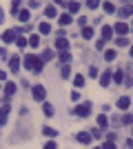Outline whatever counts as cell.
I'll return each instance as SVG.
<instances>
[{
  "label": "cell",
  "instance_id": "27",
  "mask_svg": "<svg viewBox=\"0 0 133 149\" xmlns=\"http://www.w3.org/2000/svg\"><path fill=\"white\" fill-rule=\"evenodd\" d=\"M102 7H104V11H107V13H113V11H115L113 2H102Z\"/></svg>",
  "mask_w": 133,
  "mask_h": 149
},
{
  "label": "cell",
  "instance_id": "16",
  "mask_svg": "<svg viewBox=\"0 0 133 149\" xmlns=\"http://www.w3.org/2000/svg\"><path fill=\"white\" fill-rule=\"evenodd\" d=\"M109 82H111V74H109V71H104V74H102V78H100V85H102V87H109Z\"/></svg>",
  "mask_w": 133,
  "mask_h": 149
},
{
  "label": "cell",
  "instance_id": "22",
  "mask_svg": "<svg viewBox=\"0 0 133 149\" xmlns=\"http://www.w3.org/2000/svg\"><path fill=\"white\" fill-rule=\"evenodd\" d=\"M42 131H44V136H49V138H56V136H58V131L53 129V127H44Z\"/></svg>",
  "mask_w": 133,
  "mask_h": 149
},
{
  "label": "cell",
  "instance_id": "19",
  "mask_svg": "<svg viewBox=\"0 0 133 149\" xmlns=\"http://www.w3.org/2000/svg\"><path fill=\"white\" fill-rule=\"evenodd\" d=\"M16 45H18L20 49H25L29 42H27V38H25V36H16Z\"/></svg>",
  "mask_w": 133,
  "mask_h": 149
},
{
  "label": "cell",
  "instance_id": "31",
  "mask_svg": "<svg viewBox=\"0 0 133 149\" xmlns=\"http://www.w3.org/2000/svg\"><path fill=\"white\" fill-rule=\"evenodd\" d=\"M18 11H20V2H18V0H13V2H11V13L18 16Z\"/></svg>",
  "mask_w": 133,
  "mask_h": 149
},
{
  "label": "cell",
  "instance_id": "4",
  "mask_svg": "<svg viewBox=\"0 0 133 149\" xmlns=\"http://www.w3.org/2000/svg\"><path fill=\"white\" fill-rule=\"evenodd\" d=\"M56 47H58L60 51H69V40H67V36H58Z\"/></svg>",
  "mask_w": 133,
  "mask_h": 149
},
{
  "label": "cell",
  "instance_id": "2",
  "mask_svg": "<svg viewBox=\"0 0 133 149\" xmlns=\"http://www.w3.org/2000/svg\"><path fill=\"white\" fill-rule=\"evenodd\" d=\"M31 93H33V100H38V102H44V98H47V89L42 85H36L31 89Z\"/></svg>",
  "mask_w": 133,
  "mask_h": 149
},
{
  "label": "cell",
  "instance_id": "30",
  "mask_svg": "<svg viewBox=\"0 0 133 149\" xmlns=\"http://www.w3.org/2000/svg\"><path fill=\"white\" fill-rule=\"evenodd\" d=\"M73 85H76V89L82 87V85H84V78H82V76H76V78H73Z\"/></svg>",
  "mask_w": 133,
  "mask_h": 149
},
{
  "label": "cell",
  "instance_id": "41",
  "mask_svg": "<svg viewBox=\"0 0 133 149\" xmlns=\"http://www.w3.org/2000/svg\"><path fill=\"white\" fill-rule=\"evenodd\" d=\"M0 80H5V71H0Z\"/></svg>",
  "mask_w": 133,
  "mask_h": 149
},
{
  "label": "cell",
  "instance_id": "40",
  "mask_svg": "<svg viewBox=\"0 0 133 149\" xmlns=\"http://www.w3.org/2000/svg\"><path fill=\"white\" fill-rule=\"evenodd\" d=\"M127 147H129V149H133V140H131V138L127 140Z\"/></svg>",
  "mask_w": 133,
  "mask_h": 149
},
{
  "label": "cell",
  "instance_id": "28",
  "mask_svg": "<svg viewBox=\"0 0 133 149\" xmlns=\"http://www.w3.org/2000/svg\"><path fill=\"white\" fill-rule=\"evenodd\" d=\"M60 60H62V65H67V62L71 60V54L69 51H62V54H60Z\"/></svg>",
  "mask_w": 133,
  "mask_h": 149
},
{
  "label": "cell",
  "instance_id": "24",
  "mask_svg": "<svg viewBox=\"0 0 133 149\" xmlns=\"http://www.w3.org/2000/svg\"><path fill=\"white\" fill-rule=\"evenodd\" d=\"M44 13H47V18H56L58 9H56V7H47V11H44Z\"/></svg>",
  "mask_w": 133,
  "mask_h": 149
},
{
  "label": "cell",
  "instance_id": "44",
  "mask_svg": "<svg viewBox=\"0 0 133 149\" xmlns=\"http://www.w3.org/2000/svg\"><path fill=\"white\" fill-rule=\"evenodd\" d=\"M0 22H2V11H0Z\"/></svg>",
  "mask_w": 133,
  "mask_h": 149
},
{
  "label": "cell",
  "instance_id": "32",
  "mask_svg": "<svg viewBox=\"0 0 133 149\" xmlns=\"http://www.w3.org/2000/svg\"><path fill=\"white\" fill-rule=\"evenodd\" d=\"M115 45H118V47H129V40H127V38H124V36H120V38H118V42H115Z\"/></svg>",
  "mask_w": 133,
  "mask_h": 149
},
{
  "label": "cell",
  "instance_id": "11",
  "mask_svg": "<svg viewBox=\"0 0 133 149\" xmlns=\"http://www.w3.org/2000/svg\"><path fill=\"white\" fill-rule=\"evenodd\" d=\"M18 18L22 20V22H29V18H31V13H29V9H20V11H18Z\"/></svg>",
  "mask_w": 133,
  "mask_h": 149
},
{
  "label": "cell",
  "instance_id": "6",
  "mask_svg": "<svg viewBox=\"0 0 133 149\" xmlns=\"http://www.w3.org/2000/svg\"><path fill=\"white\" fill-rule=\"evenodd\" d=\"M129 107H131V98H129V96L118 98V109H129Z\"/></svg>",
  "mask_w": 133,
  "mask_h": 149
},
{
  "label": "cell",
  "instance_id": "25",
  "mask_svg": "<svg viewBox=\"0 0 133 149\" xmlns=\"http://www.w3.org/2000/svg\"><path fill=\"white\" fill-rule=\"evenodd\" d=\"M42 111L47 113V116H53V105H49V102H44V105H42Z\"/></svg>",
  "mask_w": 133,
  "mask_h": 149
},
{
  "label": "cell",
  "instance_id": "14",
  "mask_svg": "<svg viewBox=\"0 0 133 149\" xmlns=\"http://www.w3.org/2000/svg\"><path fill=\"white\" fill-rule=\"evenodd\" d=\"M67 9H69V16H71V13H78V11H80V5H78L76 0H71L69 5H67Z\"/></svg>",
  "mask_w": 133,
  "mask_h": 149
},
{
  "label": "cell",
  "instance_id": "29",
  "mask_svg": "<svg viewBox=\"0 0 133 149\" xmlns=\"http://www.w3.org/2000/svg\"><path fill=\"white\" fill-rule=\"evenodd\" d=\"M104 58H107V62L115 60V51H113V49H109V51H104Z\"/></svg>",
  "mask_w": 133,
  "mask_h": 149
},
{
  "label": "cell",
  "instance_id": "39",
  "mask_svg": "<svg viewBox=\"0 0 133 149\" xmlns=\"http://www.w3.org/2000/svg\"><path fill=\"white\" fill-rule=\"evenodd\" d=\"M71 100H80V93H78V91H71Z\"/></svg>",
  "mask_w": 133,
  "mask_h": 149
},
{
  "label": "cell",
  "instance_id": "38",
  "mask_svg": "<svg viewBox=\"0 0 133 149\" xmlns=\"http://www.w3.org/2000/svg\"><path fill=\"white\" fill-rule=\"evenodd\" d=\"M95 49H98V51L104 49V40H98V42H95Z\"/></svg>",
  "mask_w": 133,
  "mask_h": 149
},
{
  "label": "cell",
  "instance_id": "43",
  "mask_svg": "<svg viewBox=\"0 0 133 149\" xmlns=\"http://www.w3.org/2000/svg\"><path fill=\"white\" fill-rule=\"evenodd\" d=\"M56 2H58V5H62V0H56Z\"/></svg>",
  "mask_w": 133,
  "mask_h": 149
},
{
  "label": "cell",
  "instance_id": "33",
  "mask_svg": "<svg viewBox=\"0 0 133 149\" xmlns=\"http://www.w3.org/2000/svg\"><path fill=\"white\" fill-rule=\"evenodd\" d=\"M40 33H51V25L42 22V25H40Z\"/></svg>",
  "mask_w": 133,
  "mask_h": 149
},
{
  "label": "cell",
  "instance_id": "5",
  "mask_svg": "<svg viewBox=\"0 0 133 149\" xmlns=\"http://www.w3.org/2000/svg\"><path fill=\"white\" fill-rule=\"evenodd\" d=\"M2 40H5V42H9V45L16 42V31H13V29H7L5 33H2Z\"/></svg>",
  "mask_w": 133,
  "mask_h": 149
},
{
  "label": "cell",
  "instance_id": "8",
  "mask_svg": "<svg viewBox=\"0 0 133 149\" xmlns=\"http://www.w3.org/2000/svg\"><path fill=\"white\" fill-rule=\"evenodd\" d=\"M111 36H113V29H111L109 25H104L102 27V40L107 42V40H111Z\"/></svg>",
  "mask_w": 133,
  "mask_h": 149
},
{
  "label": "cell",
  "instance_id": "46",
  "mask_svg": "<svg viewBox=\"0 0 133 149\" xmlns=\"http://www.w3.org/2000/svg\"><path fill=\"white\" fill-rule=\"evenodd\" d=\"M76 2H78V0H76Z\"/></svg>",
  "mask_w": 133,
  "mask_h": 149
},
{
  "label": "cell",
  "instance_id": "1",
  "mask_svg": "<svg viewBox=\"0 0 133 149\" xmlns=\"http://www.w3.org/2000/svg\"><path fill=\"white\" fill-rule=\"evenodd\" d=\"M22 65H25L27 69H31V71H42V60H40L38 56H27L25 60H22Z\"/></svg>",
  "mask_w": 133,
  "mask_h": 149
},
{
  "label": "cell",
  "instance_id": "23",
  "mask_svg": "<svg viewBox=\"0 0 133 149\" xmlns=\"http://www.w3.org/2000/svg\"><path fill=\"white\" fill-rule=\"evenodd\" d=\"M27 42L31 45V47H40V36H36V33H33V36L29 38V40H27Z\"/></svg>",
  "mask_w": 133,
  "mask_h": 149
},
{
  "label": "cell",
  "instance_id": "42",
  "mask_svg": "<svg viewBox=\"0 0 133 149\" xmlns=\"http://www.w3.org/2000/svg\"><path fill=\"white\" fill-rule=\"evenodd\" d=\"M129 54H131V58H133V47H129Z\"/></svg>",
  "mask_w": 133,
  "mask_h": 149
},
{
  "label": "cell",
  "instance_id": "26",
  "mask_svg": "<svg viewBox=\"0 0 133 149\" xmlns=\"http://www.w3.org/2000/svg\"><path fill=\"white\" fill-rule=\"evenodd\" d=\"M51 58H53V51H49V49H44V51H42V56H40V60L44 62V60H51Z\"/></svg>",
  "mask_w": 133,
  "mask_h": 149
},
{
  "label": "cell",
  "instance_id": "21",
  "mask_svg": "<svg viewBox=\"0 0 133 149\" xmlns=\"http://www.w3.org/2000/svg\"><path fill=\"white\" fill-rule=\"evenodd\" d=\"M111 78H113L115 82H124V71H120V69H118V71H115V74L111 76Z\"/></svg>",
  "mask_w": 133,
  "mask_h": 149
},
{
  "label": "cell",
  "instance_id": "36",
  "mask_svg": "<svg viewBox=\"0 0 133 149\" xmlns=\"http://www.w3.org/2000/svg\"><path fill=\"white\" fill-rule=\"evenodd\" d=\"M71 74V69H69V65H62V78H67V76Z\"/></svg>",
  "mask_w": 133,
  "mask_h": 149
},
{
  "label": "cell",
  "instance_id": "45",
  "mask_svg": "<svg viewBox=\"0 0 133 149\" xmlns=\"http://www.w3.org/2000/svg\"><path fill=\"white\" fill-rule=\"evenodd\" d=\"M98 149H100V147H98Z\"/></svg>",
  "mask_w": 133,
  "mask_h": 149
},
{
  "label": "cell",
  "instance_id": "10",
  "mask_svg": "<svg viewBox=\"0 0 133 149\" xmlns=\"http://www.w3.org/2000/svg\"><path fill=\"white\" fill-rule=\"evenodd\" d=\"M115 31H118V36H124L129 31V25L127 22H118V25H115Z\"/></svg>",
  "mask_w": 133,
  "mask_h": 149
},
{
  "label": "cell",
  "instance_id": "18",
  "mask_svg": "<svg viewBox=\"0 0 133 149\" xmlns=\"http://www.w3.org/2000/svg\"><path fill=\"white\" fill-rule=\"evenodd\" d=\"M107 125H109L107 116H104V113H100V116H98V127H100V129H104V127H107Z\"/></svg>",
  "mask_w": 133,
  "mask_h": 149
},
{
  "label": "cell",
  "instance_id": "20",
  "mask_svg": "<svg viewBox=\"0 0 133 149\" xmlns=\"http://www.w3.org/2000/svg\"><path fill=\"white\" fill-rule=\"evenodd\" d=\"M82 38L91 40V38H93V29H91V27H82Z\"/></svg>",
  "mask_w": 133,
  "mask_h": 149
},
{
  "label": "cell",
  "instance_id": "15",
  "mask_svg": "<svg viewBox=\"0 0 133 149\" xmlns=\"http://www.w3.org/2000/svg\"><path fill=\"white\" fill-rule=\"evenodd\" d=\"M5 93L7 96H13L16 93V82H5Z\"/></svg>",
  "mask_w": 133,
  "mask_h": 149
},
{
  "label": "cell",
  "instance_id": "3",
  "mask_svg": "<svg viewBox=\"0 0 133 149\" xmlns=\"http://www.w3.org/2000/svg\"><path fill=\"white\" fill-rule=\"evenodd\" d=\"M73 113H76V116H80V118H87L89 113H91V102H82V105H78Z\"/></svg>",
  "mask_w": 133,
  "mask_h": 149
},
{
  "label": "cell",
  "instance_id": "13",
  "mask_svg": "<svg viewBox=\"0 0 133 149\" xmlns=\"http://www.w3.org/2000/svg\"><path fill=\"white\" fill-rule=\"evenodd\" d=\"M78 140H80V143H84V145H89V143H91V140H93V138H91V134H87V131H82V134H78Z\"/></svg>",
  "mask_w": 133,
  "mask_h": 149
},
{
  "label": "cell",
  "instance_id": "17",
  "mask_svg": "<svg viewBox=\"0 0 133 149\" xmlns=\"http://www.w3.org/2000/svg\"><path fill=\"white\" fill-rule=\"evenodd\" d=\"M7 113H9V105H5L2 109H0V125L7 123Z\"/></svg>",
  "mask_w": 133,
  "mask_h": 149
},
{
  "label": "cell",
  "instance_id": "9",
  "mask_svg": "<svg viewBox=\"0 0 133 149\" xmlns=\"http://www.w3.org/2000/svg\"><path fill=\"white\" fill-rule=\"evenodd\" d=\"M9 67H11V71H18V69H20V58L11 56V58H9Z\"/></svg>",
  "mask_w": 133,
  "mask_h": 149
},
{
  "label": "cell",
  "instance_id": "7",
  "mask_svg": "<svg viewBox=\"0 0 133 149\" xmlns=\"http://www.w3.org/2000/svg\"><path fill=\"white\" fill-rule=\"evenodd\" d=\"M118 16H120V18H129V16H133V5H127V7H122L120 11H118Z\"/></svg>",
  "mask_w": 133,
  "mask_h": 149
},
{
  "label": "cell",
  "instance_id": "35",
  "mask_svg": "<svg viewBox=\"0 0 133 149\" xmlns=\"http://www.w3.org/2000/svg\"><path fill=\"white\" fill-rule=\"evenodd\" d=\"M102 149H118V147H115V143H113V140H107V143L102 145Z\"/></svg>",
  "mask_w": 133,
  "mask_h": 149
},
{
  "label": "cell",
  "instance_id": "37",
  "mask_svg": "<svg viewBox=\"0 0 133 149\" xmlns=\"http://www.w3.org/2000/svg\"><path fill=\"white\" fill-rule=\"evenodd\" d=\"M42 149H58V147H56V143H53V140H49V143L44 145V147H42Z\"/></svg>",
  "mask_w": 133,
  "mask_h": 149
},
{
  "label": "cell",
  "instance_id": "34",
  "mask_svg": "<svg viewBox=\"0 0 133 149\" xmlns=\"http://www.w3.org/2000/svg\"><path fill=\"white\" fill-rule=\"evenodd\" d=\"M98 5H100V0H87V7H89V9H98Z\"/></svg>",
  "mask_w": 133,
  "mask_h": 149
},
{
  "label": "cell",
  "instance_id": "12",
  "mask_svg": "<svg viewBox=\"0 0 133 149\" xmlns=\"http://www.w3.org/2000/svg\"><path fill=\"white\" fill-rule=\"evenodd\" d=\"M58 22H60L62 27L71 25V16H69V13H62V16H58Z\"/></svg>",
  "mask_w": 133,
  "mask_h": 149
}]
</instances>
